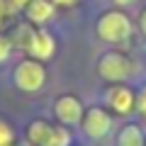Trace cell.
I'll list each match as a JSON object with an SVG mask.
<instances>
[{
  "instance_id": "cell-1",
  "label": "cell",
  "mask_w": 146,
  "mask_h": 146,
  "mask_svg": "<svg viewBox=\"0 0 146 146\" xmlns=\"http://www.w3.org/2000/svg\"><path fill=\"white\" fill-rule=\"evenodd\" d=\"M95 34L107 44H122L131 36V20L122 10H110L100 15L98 25H95Z\"/></svg>"
},
{
  "instance_id": "cell-2",
  "label": "cell",
  "mask_w": 146,
  "mask_h": 146,
  "mask_svg": "<svg viewBox=\"0 0 146 146\" xmlns=\"http://www.w3.org/2000/svg\"><path fill=\"white\" fill-rule=\"evenodd\" d=\"M12 83L22 93H39L46 85V68L36 58H22L12 71Z\"/></svg>"
},
{
  "instance_id": "cell-3",
  "label": "cell",
  "mask_w": 146,
  "mask_h": 146,
  "mask_svg": "<svg viewBox=\"0 0 146 146\" xmlns=\"http://www.w3.org/2000/svg\"><path fill=\"white\" fill-rule=\"evenodd\" d=\"M27 139L32 146H71V134L63 124H49L46 119H34L27 127Z\"/></svg>"
},
{
  "instance_id": "cell-4",
  "label": "cell",
  "mask_w": 146,
  "mask_h": 146,
  "mask_svg": "<svg viewBox=\"0 0 146 146\" xmlns=\"http://www.w3.org/2000/svg\"><path fill=\"white\" fill-rule=\"evenodd\" d=\"M134 66H131V58L124 56L122 51H105L98 58V76L107 83H124L131 76Z\"/></svg>"
},
{
  "instance_id": "cell-5",
  "label": "cell",
  "mask_w": 146,
  "mask_h": 146,
  "mask_svg": "<svg viewBox=\"0 0 146 146\" xmlns=\"http://www.w3.org/2000/svg\"><path fill=\"white\" fill-rule=\"evenodd\" d=\"M83 102H80L76 95H61V98H56V102H54V117L58 119V124L63 127H76L83 122Z\"/></svg>"
},
{
  "instance_id": "cell-6",
  "label": "cell",
  "mask_w": 146,
  "mask_h": 146,
  "mask_svg": "<svg viewBox=\"0 0 146 146\" xmlns=\"http://www.w3.org/2000/svg\"><path fill=\"white\" fill-rule=\"evenodd\" d=\"M80 124H83V131H85L88 139L98 141V139H105L110 134V129H112V117L102 107H88Z\"/></svg>"
},
{
  "instance_id": "cell-7",
  "label": "cell",
  "mask_w": 146,
  "mask_h": 146,
  "mask_svg": "<svg viewBox=\"0 0 146 146\" xmlns=\"http://www.w3.org/2000/svg\"><path fill=\"white\" fill-rule=\"evenodd\" d=\"M105 102L110 105L112 112L117 115H129L131 110H136V95L131 93V88L117 83V85H110L107 93H105Z\"/></svg>"
},
{
  "instance_id": "cell-8",
  "label": "cell",
  "mask_w": 146,
  "mask_h": 146,
  "mask_svg": "<svg viewBox=\"0 0 146 146\" xmlns=\"http://www.w3.org/2000/svg\"><path fill=\"white\" fill-rule=\"evenodd\" d=\"M27 51H29L32 58H36V61L44 63V61H49V58L54 56V51H56V39H54L44 27H39V29L32 32V39H29V44H27Z\"/></svg>"
},
{
  "instance_id": "cell-9",
  "label": "cell",
  "mask_w": 146,
  "mask_h": 146,
  "mask_svg": "<svg viewBox=\"0 0 146 146\" xmlns=\"http://www.w3.org/2000/svg\"><path fill=\"white\" fill-rule=\"evenodd\" d=\"M27 20L32 22V25H39L44 27L49 20L54 17V12H56V5H54L51 0H32L29 5H27Z\"/></svg>"
},
{
  "instance_id": "cell-10",
  "label": "cell",
  "mask_w": 146,
  "mask_h": 146,
  "mask_svg": "<svg viewBox=\"0 0 146 146\" xmlns=\"http://www.w3.org/2000/svg\"><path fill=\"white\" fill-rule=\"evenodd\" d=\"M117 146H146L144 131H141L136 124H127V127H122L119 136H117Z\"/></svg>"
},
{
  "instance_id": "cell-11",
  "label": "cell",
  "mask_w": 146,
  "mask_h": 146,
  "mask_svg": "<svg viewBox=\"0 0 146 146\" xmlns=\"http://www.w3.org/2000/svg\"><path fill=\"white\" fill-rule=\"evenodd\" d=\"M15 144V129L10 127V122L0 119V146H12Z\"/></svg>"
},
{
  "instance_id": "cell-12",
  "label": "cell",
  "mask_w": 146,
  "mask_h": 146,
  "mask_svg": "<svg viewBox=\"0 0 146 146\" xmlns=\"http://www.w3.org/2000/svg\"><path fill=\"white\" fill-rule=\"evenodd\" d=\"M12 46H15V44H12V39H10V36L0 34V66H3V63H5L7 58H10Z\"/></svg>"
},
{
  "instance_id": "cell-13",
  "label": "cell",
  "mask_w": 146,
  "mask_h": 146,
  "mask_svg": "<svg viewBox=\"0 0 146 146\" xmlns=\"http://www.w3.org/2000/svg\"><path fill=\"white\" fill-rule=\"evenodd\" d=\"M136 110H139L141 115L146 117V85L139 90V93H136Z\"/></svg>"
},
{
  "instance_id": "cell-14",
  "label": "cell",
  "mask_w": 146,
  "mask_h": 146,
  "mask_svg": "<svg viewBox=\"0 0 146 146\" xmlns=\"http://www.w3.org/2000/svg\"><path fill=\"white\" fill-rule=\"evenodd\" d=\"M5 3L12 7V10H27V5H29L32 0H5Z\"/></svg>"
},
{
  "instance_id": "cell-15",
  "label": "cell",
  "mask_w": 146,
  "mask_h": 146,
  "mask_svg": "<svg viewBox=\"0 0 146 146\" xmlns=\"http://www.w3.org/2000/svg\"><path fill=\"white\" fill-rule=\"evenodd\" d=\"M54 5H58V7H71V5H76L78 0H51Z\"/></svg>"
},
{
  "instance_id": "cell-16",
  "label": "cell",
  "mask_w": 146,
  "mask_h": 146,
  "mask_svg": "<svg viewBox=\"0 0 146 146\" xmlns=\"http://www.w3.org/2000/svg\"><path fill=\"white\" fill-rule=\"evenodd\" d=\"M139 29L146 34V7L141 10V15H139Z\"/></svg>"
},
{
  "instance_id": "cell-17",
  "label": "cell",
  "mask_w": 146,
  "mask_h": 146,
  "mask_svg": "<svg viewBox=\"0 0 146 146\" xmlns=\"http://www.w3.org/2000/svg\"><path fill=\"white\" fill-rule=\"evenodd\" d=\"M7 3H5V0H0V27H3V20H5V15H7Z\"/></svg>"
},
{
  "instance_id": "cell-18",
  "label": "cell",
  "mask_w": 146,
  "mask_h": 146,
  "mask_svg": "<svg viewBox=\"0 0 146 146\" xmlns=\"http://www.w3.org/2000/svg\"><path fill=\"white\" fill-rule=\"evenodd\" d=\"M112 3H115V5H122V7H124V5H131V3H136V0H112Z\"/></svg>"
}]
</instances>
